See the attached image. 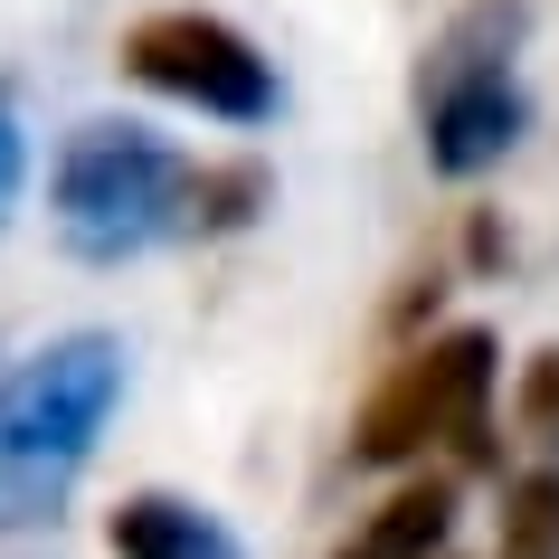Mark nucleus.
I'll return each instance as SVG.
<instances>
[{"label": "nucleus", "mask_w": 559, "mask_h": 559, "mask_svg": "<svg viewBox=\"0 0 559 559\" xmlns=\"http://www.w3.org/2000/svg\"><path fill=\"white\" fill-rule=\"evenodd\" d=\"M200 180L152 123H86L58 152V228L76 257H133L180 228V200Z\"/></svg>", "instance_id": "obj_2"}, {"label": "nucleus", "mask_w": 559, "mask_h": 559, "mask_svg": "<svg viewBox=\"0 0 559 559\" xmlns=\"http://www.w3.org/2000/svg\"><path fill=\"white\" fill-rule=\"evenodd\" d=\"M105 550L115 559H247L218 512H200L180 493H123L115 522H105Z\"/></svg>", "instance_id": "obj_6"}, {"label": "nucleus", "mask_w": 559, "mask_h": 559, "mask_svg": "<svg viewBox=\"0 0 559 559\" xmlns=\"http://www.w3.org/2000/svg\"><path fill=\"white\" fill-rule=\"evenodd\" d=\"M512 417H522L531 445H559V352H540L522 370V399H512Z\"/></svg>", "instance_id": "obj_8"}, {"label": "nucleus", "mask_w": 559, "mask_h": 559, "mask_svg": "<svg viewBox=\"0 0 559 559\" xmlns=\"http://www.w3.org/2000/svg\"><path fill=\"white\" fill-rule=\"evenodd\" d=\"M484 399H493V342L484 332H445V342L408 352L370 389V408L352 427V455L360 465H408V455H427L445 437H474Z\"/></svg>", "instance_id": "obj_4"}, {"label": "nucleus", "mask_w": 559, "mask_h": 559, "mask_svg": "<svg viewBox=\"0 0 559 559\" xmlns=\"http://www.w3.org/2000/svg\"><path fill=\"white\" fill-rule=\"evenodd\" d=\"M493 559H559V465L522 474L502 493V531H493Z\"/></svg>", "instance_id": "obj_7"}, {"label": "nucleus", "mask_w": 559, "mask_h": 559, "mask_svg": "<svg viewBox=\"0 0 559 559\" xmlns=\"http://www.w3.org/2000/svg\"><path fill=\"white\" fill-rule=\"evenodd\" d=\"M512 38H522V0H474L465 20L427 48L417 67V115L437 171H484L522 133V86H512Z\"/></svg>", "instance_id": "obj_3"}, {"label": "nucleus", "mask_w": 559, "mask_h": 559, "mask_svg": "<svg viewBox=\"0 0 559 559\" xmlns=\"http://www.w3.org/2000/svg\"><path fill=\"white\" fill-rule=\"evenodd\" d=\"M123 67H133L143 86H162V95H180V105L218 115V123H265V115H275V76H265V58L228 29V20H209V10H152V20H133Z\"/></svg>", "instance_id": "obj_5"}, {"label": "nucleus", "mask_w": 559, "mask_h": 559, "mask_svg": "<svg viewBox=\"0 0 559 559\" xmlns=\"http://www.w3.org/2000/svg\"><path fill=\"white\" fill-rule=\"evenodd\" d=\"M123 399V352L105 332L48 342L0 380V522H48L67 484L86 474L95 437Z\"/></svg>", "instance_id": "obj_1"}, {"label": "nucleus", "mask_w": 559, "mask_h": 559, "mask_svg": "<svg viewBox=\"0 0 559 559\" xmlns=\"http://www.w3.org/2000/svg\"><path fill=\"white\" fill-rule=\"evenodd\" d=\"M10 200H20V123L0 105V218H10Z\"/></svg>", "instance_id": "obj_9"}]
</instances>
